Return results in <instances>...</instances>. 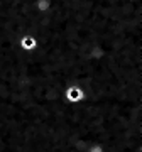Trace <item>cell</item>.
<instances>
[{
  "mask_svg": "<svg viewBox=\"0 0 142 152\" xmlns=\"http://www.w3.org/2000/svg\"><path fill=\"white\" fill-rule=\"evenodd\" d=\"M86 95H88L86 90L78 86V85H71V86L66 88V100L70 103H80V102H83L86 98Z\"/></svg>",
  "mask_w": 142,
  "mask_h": 152,
  "instance_id": "cell-1",
  "label": "cell"
}]
</instances>
